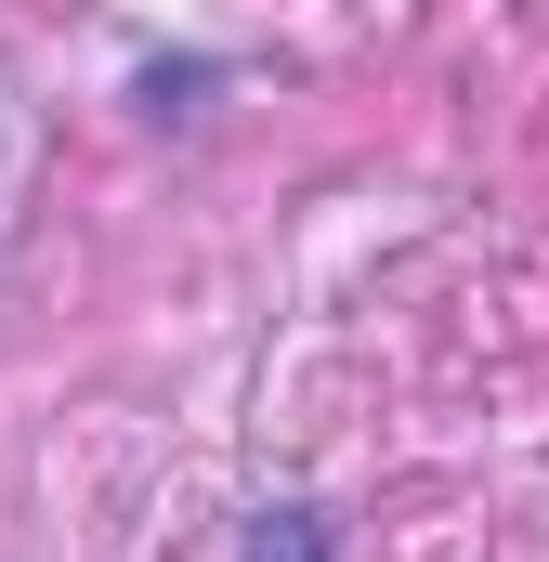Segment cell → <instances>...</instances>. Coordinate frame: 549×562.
Here are the masks:
<instances>
[{"label":"cell","instance_id":"6da1fadb","mask_svg":"<svg viewBox=\"0 0 549 562\" xmlns=\"http://www.w3.org/2000/svg\"><path fill=\"white\" fill-rule=\"evenodd\" d=\"M327 550H340V524L314 497H274V510H249V537H236V562H327Z\"/></svg>","mask_w":549,"mask_h":562}]
</instances>
